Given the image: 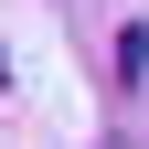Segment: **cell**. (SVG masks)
<instances>
[{"label": "cell", "mask_w": 149, "mask_h": 149, "mask_svg": "<svg viewBox=\"0 0 149 149\" xmlns=\"http://www.w3.org/2000/svg\"><path fill=\"white\" fill-rule=\"evenodd\" d=\"M0 85H11V53H0Z\"/></svg>", "instance_id": "2"}, {"label": "cell", "mask_w": 149, "mask_h": 149, "mask_svg": "<svg viewBox=\"0 0 149 149\" xmlns=\"http://www.w3.org/2000/svg\"><path fill=\"white\" fill-rule=\"evenodd\" d=\"M139 74H149V22H128L117 32V85H128V96H139Z\"/></svg>", "instance_id": "1"}, {"label": "cell", "mask_w": 149, "mask_h": 149, "mask_svg": "<svg viewBox=\"0 0 149 149\" xmlns=\"http://www.w3.org/2000/svg\"><path fill=\"white\" fill-rule=\"evenodd\" d=\"M107 149H128V139H107Z\"/></svg>", "instance_id": "3"}]
</instances>
